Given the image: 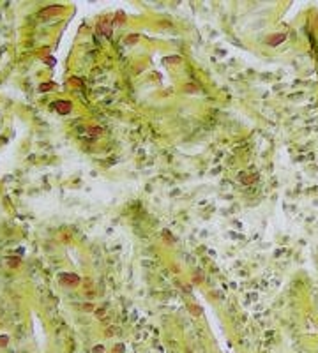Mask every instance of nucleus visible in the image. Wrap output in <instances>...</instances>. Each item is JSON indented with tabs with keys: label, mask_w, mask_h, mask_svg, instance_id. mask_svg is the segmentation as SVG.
I'll list each match as a JSON object with an SVG mask.
<instances>
[{
	"label": "nucleus",
	"mask_w": 318,
	"mask_h": 353,
	"mask_svg": "<svg viewBox=\"0 0 318 353\" xmlns=\"http://www.w3.org/2000/svg\"><path fill=\"white\" fill-rule=\"evenodd\" d=\"M284 39H286V35H284V34H274L272 37H269V39H267V44H269V46H278V44H281Z\"/></svg>",
	"instance_id": "4"
},
{
	"label": "nucleus",
	"mask_w": 318,
	"mask_h": 353,
	"mask_svg": "<svg viewBox=\"0 0 318 353\" xmlns=\"http://www.w3.org/2000/svg\"><path fill=\"white\" fill-rule=\"evenodd\" d=\"M51 106H53L60 115H67L71 109H72V104H71L69 101H55Z\"/></svg>",
	"instance_id": "1"
},
{
	"label": "nucleus",
	"mask_w": 318,
	"mask_h": 353,
	"mask_svg": "<svg viewBox=\"0 0 318 353\" xmlns=\"http://www.w3.org/2000/svg\"><path fill=\"white\" fill-rule=\"evenodd\" d=\"M115 20H117V23H122V11H118L115 14Z\"/></svg>",
	"instance_id": "8"
},
{
	"label": "nucleus",
	"mask_w": 318,
	"mask_h": 353,
	"mask_svg": "<svg viewBox=\"0 0 318 353\" xmlns=\"http://www.w3.org/2000/svg\"><path fill=\"white\" fill-rule=\"evenodd\" d=\"M92 352H94V353H103V352H105V348H103V346L99 344V346H96V348H94Z\"/></svg>",
	"instance_id": "9"
},
{
	"label": "nucleus",
	"mask_w": 318,
	"mask_h": 353,
	"mask_svg": "<svg viewBox=\"0 0 318 353\" xmlns=\"http://www.w3.org/2000/svg\"><path fill=\"white\" fill-rule=\"evenodd\" d=\"M53 87H55V83H42V85H39V92H46Z\"/></svg>",
	"instance_id": "6"
},
{
	"label": "nucleus",
	"mask_w": 318,
	"mask_h": 353,
	"mask_svg": "<svg viewBox=\"0 0 318 353\" xmlns=\"http://www.w3.org/2000/svg\"><path fill=\"white\" fill-rule=\"evenodd\" d=\"M62 11V7L60 5H50L48 9H44V11H41V16H48V14H55V12H60Z\"/></svg>",
	"instance_id": "5"
},
{
	"label": "nucleus",
	"mask_w": 318,
	"mask_h": 353,
	"mask_svg": "<svg viewBox=\"0 0 318 353\" xmlns=\"http://www.w3.org/2000/svg\"><path fill=\"white\" fill-rule=\"evenodd\" d=\"M178 60H180L178 57H168V58H166L164 62H178Z\"/></svg>",
	"instance_id": "10"
},
{
	"label": "nucleus",
	"mask_w": 318,
	"mask_h": 353,
	"mask_svg": "<svg viewBox=\"0 0 318 353\" xmlns=\"http://www.w3.org/2000/svg\"><path fill=\"white\" fill-rule=\"evenodd\" d=\"M115 353H122V344H117V348H115Z\"/></svg>",
	"instance_id": "12"
},
{
	"label": "nucleus",
	"mask_w": 318,
	"mask_h": 353,
	"mask_svg": "<svg viewBox=\"0 0 318 353\" xmlns=\"http://www.w3.org/2000/svg\"><path fill=\"white\" fill-rule=\"evenodd\" d=\"M60 281H62V284H67V286H76L80 282V277L76 274H62Z\"/></svg>",
	"instance_id": "2"
},
{
	"label": "nucleus",
	"mask_w": 318,
	"mask_h": 353,
	"mask_svg": "<svg viewBox=\"0 0 318 353\" xmlns=\"http://www.w3.org/2000/svg\"><path fill=\"white\" fill-rule=\"evenodd\" d=\"M138 37H140L138 34H131L127 39H126V42H127V44H135V42L138 41Z\"/></svg>",
	"instance_id": "7"
},
{
	"label": "nucleus",
	"mask_w": 318,
	"mask_h": 353,
	"mask_svg": "<svg viewBox=\"0 0 318 353\" xmlns=\"http://www.w3.org/2000/svg\"><path fill=\"white\" fill-rule=\"evenodd\" d=\"M97 30H99L103 35L110 37V35H111V21H106V20H105V21H99Z\"/></svg>",
	"instance_id": "3"
},
{
	"label": "nucleus",
	"mask_w": 318,
	"mask_h": 353,
	"mask_svg": "<svg viewBox=\"0 0 318 353\" xmlns=\"http://www.w3.org/2000/svg\"><path fill=\"white\" fill-rule=\"evenodd\" d=\"M5 343H7V337H5V335H2V337H0V344H2V346H4V344H5Z\"/></svg>",
	"instance_id": "11"
},
{
	"label": "nucleus",
	"mask_w": 318,
	"mask_h": 353,
	"mask_svg": "<svg viewBox=\"0 0 318 353\" xmlns=\"http://www.w3.org/2000/svg\"><path fill=\"white\" fill-rule=\"evenodd\" d=\"M11 261H12V267H16V265H18V258H12V260H9V263H11Z\"/></svg>",
	"instance_id": "13"
}]
</instances>
